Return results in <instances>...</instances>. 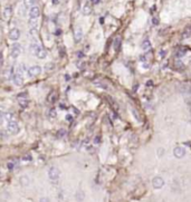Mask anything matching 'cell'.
I'll return each mask as SVG.
<instances>
[{"label":"cell","mask_w":191,"mask_h":202,"mask_svg":"<svg viewBox=\"0 0 191 202\" xmlns=\"http://www.w3.org/2000/svg\"><path fill=\"white\" fill-rule=\"evenodd\" d=\"M59 175H60V171L57 169V168L52 167L50 169H49L48 177H49V179H50L52 181H57L58 177H59Z\"/></svg>","instance_id":"1"},{"label":"cell","mask_w":191,"mask_h":202,"mask_svg":"<svg viewBox=\"0 0 191 202\" xmlns=\"http://www.w3.org/2000/svg\"><path fill=\"white\" fill-rule=\"evenodd\" d=\"M7 131L10 134H17L19 132V125L16 123V122H8V125H7Z\"/></svg>","instance_id":"2"},{"label":"cell","mask_w":191,"mask_h":202,"mask_svg":"<svg viewBox=\"0 0 191 202\" xmlns=\"http://www.w3.org/2000/svg\"><path fill=\"white\" fill-rule=\"evenodd\" d=\"M40 16V9L37 6H34L31 7L29 10V17L33 18V19H38V17Z\"/></svg>","instance_id":"3"},{"label":"cell","mask_w":191,"mask_h":202,"mask_svg":"<svg viewBox=\"0 0 191 202\" xmlns=\"http://www.w3.org/2000/svg\"><path fill=\"white\" fill-rule=\"evenodd\" d=\"M152 186L154 189H161L164 186V180L161 177H156L152 180Z\"/></svg>","instance_id":"4"},{"label":"cell","mask_w":191,"mask_h":202,"mask_svg":"<svg viewBox=\"0 0 191 202\" xmlns=\"http://www.w3.org/2000/svg\"><path fill=\"white\" fill-rule=\"evenodd\" d=\"M20 53H21V46H20L19 44H15L14 46H12V48H11V52H10L11 57L17 58L20 55Z\"/></svg>","instance_id":"5"},{"label":"cell","mask_w":191,"mask_h":202,"mask_svg":"<svg viewBox=\"0 0 191 202\" xmlns=\"http://www.w3.org/2000/svg\"><path fill=\"white\" fill-rule=\"evenodd\" d=\"M40 73H41V68L39 66H33V67H30V68L28 69V74H29L30 77L38 76Z\"/></svg>","instance_id":"6"},{"label":"cell","mask_w":191,"mask_h":202,"mask_svg":"<svg viewBox=\"0 0 191 202\" xmlns=\"http://www.w3.org/2000/svg\"><path fill=\"white\" fill-rule=\"evenodd\" d=\"M20 37V30L18 28H14L9 31V38L11 40H18Z\"/></svg>","instance_id":"7"},{"label":"cell","mask_w":191,"mask_h":202,"mask_svg":"<svg viewBox=\"0 0 191 202\" xmlns=\"http://www.w3.org/2000/svg\"><path fill=\"white\" fill-rule=\"evenodd\" d=\"M12 16V7L11 6H7L5 9H3L2 12V17L5 20H9Z\"/></svg>","instance_id":"8"},{"label":"cell","mask_w":191,"mask_h":202,"mask_svg":"<svg viewBox=\"0 0 191 202\" xmlns=\"http://www.w3.org/2000/svg\"><path fill=\"white\" fill-rule=\"evenodd\" d=\"M173 154H175V158H181L184 156V154H186V150H184L182 146H177V148H175V150H173Z\"/></svg>","instance_id":"9"},{"label":"cell","mask_w":191,"mask_h":202,"mask_svg":"<svg viewBox=\"0 0 191 202\" xmlns=\"http://www.w3.org/2000/svg\"><path fill=\"white\" fill-rule=\"evenodd\" d=\"M12 80H14L15 85H17V86H21V85L24 84V78H22L21 74H20V73H18V71H17L16 74L14 75V77H12Z\"/></svg>","instance_id":"10"},{"label":"cell","mask_w":191,"mask_h":202,"mask_svg":"<svg viewBox=\"0 0 191 202\" xmlns=\"http://www.w3.org/2000/svg\"><path fill=\"white\" fill-rule=\"evenodd\" d=\"M74 38H75V41L76 43H79L83 38V30L81 28H76L75 31H74Z\"/></svg>","instance_id":"11"},{"label":"cell","mask_w":191,"mask_h":202,"mask_svg":"<svg viewBox=\"0 0 191 202\" xmlns=\"http://www.w3.org/2000/svg\"><path fill=\"white\" fill-rule=\"evenodd\" d=\"M57 99H58V94H57V92H54V90H52V92L48 94V96H47L48 103H55Z\"/></svg>","instance_id":"12"},{"label":"cell","mask_w":191,"mask_h":202,"mask_svg":"<svg viewBox=\"0 0 191 202\" xmlns=\"http://www.w3.org/2000/svg\"><path fill=\"white\" fill-rule=\"evenodd\" d=\"M187 50H188V48L187 47H184V46H182V47H179L177 49V52H175V57H182V56H184L186 55V53H187Z\"/></svg>","instance_id":"13"},{"label":"cell","mask_w":191,"mask_h":202,"mask_svg":"<svg viewBox=\"0 0 191 202\" xmlns=\"http://www.w3.org/2000/svg\"><path fill=\"white\" fill-rule=\"evenodd\" d=\"M40 49H41V46L38 44V43H33V44L30 45V52L33 53L34 55L37 54Z\"/></svg>","instance_id":"14"},{"label":"cell","mask_w":191,"mask_h":202,"mask_svg":"<svg viewBox=\"0 0 191 202\" xmlns=\"http://www.w3.org/2000/svg\"><path fill=\"white\" fill-rule=\"evenodd\" d=\"M181 90H182L183 93H191V82H188V83H184L180 86Z\"/></svg>","instance_id":"15"},{"label":"cell","mask_w":191,"mask_h":202,"mask_svg":"<svg viewBox=\"0 0 191 202\" xmlns=\"http://www.w3.org/2000/svg\"><path fill=\"white\" fill-rule=\"evenodd\" d=\"M19 183L21 184L22 186H29V183H30L29 177H28L27 175H22V177L19 179Z\"/></svg>","instance_id":"16"},{"label":"cell","mask_w":191,"mask_h":202,"mask_svg":"<svg viewBox=\"0 0 191 202\" xmlns=\"http://www.w3.org/2000/svg\"><path fill=\"white\" fill-rule=\"evenodd\" d=\"M1 116H2V118L3 120H6V121H8V122H12L14 121V118H15V116H14V114L12 113H2L1 114Z\"/></svg>","instance_id":"17"},{"label":"cell","mask_w":191,"mask_h":202,"mask_svg":"<svg viewBox=\"0 0 191 202\" xmlns=\"http://www.w3.org/2000/svg\"><path fill=\"white\" fill-rule=\"evenodd\" d=\"M121 45H122V39H121V37H116L114 40V49L115 52H119L121 48Z\"/></svg>","instance_id":"18"},{"label":"cell","mask_w":191,"mask_h":202,"mask_svg":"<svg viewBox=\"0 0 191 202\" xmlns=\"http://www.w3.org/2000/svg\"><path fill=\"white\" fill-rule=\"evenodd\" d=\"M83 14L85 15V16H88V15H91V12H92V7L90 6V3H85L84 7H83Z\"/></svg>","instance_id":"19"},{"label":"cell","mask_w":191,"mask_h":202,"mask_svg":"<svg viewBox=\"0 0 191 202\" xmlns=\"http://www.w3.org/2000/svg\"><path fill=\"white\" fill-rule=\"evenodd\" d=\"M173 65H175V68L177 71H183L184 69V65H183V63L181 60H175Z\"/></svg>","instance_id":"20"},{"label":"cell","mask_w":191,"mask_h":202,"mask_svg":"<svg viewBox=\"0 0 191 202\" xmlns=\"http://www.w3.org/2000/svg\"><path fill=\"white\" fill-rule=\"evenodd\" d=\"M36 56H37L39 59H45V58L47 57V50H45L44 48H41V49L36 54Z\"/></svg>","instance_id":"21"},{"label":"cell","mask_w":191,"mask_h":202,"mask_svg":"<svg viewBox=\"0 0 191 202\" xmlns=\"http://www.w3.org/2000/svg\"><path fill=\"white\" fill-rule=\"evenodd\" d=\"M189 37H191V26L187 27L186 29H184V31H183V34H182V38L183 39H187V38H189Z\"/></svg>","instance_id":"22"},{"label":"cell","mask_w":191,"mask_h":202,"mask_svg":"<svg viewBox=\"0 0 191 202\" xmlns=\"http://www.w3.org/2000/svg\"><path fill=\"white\" fill-rule=\"evenodd\" d=\"M141 46H142V49L143 50H150L151 49V47H152V45H151V43L149 40H144L142 43V45H141Z\"/></svg>","instance_id":"23"},{"label":"cell","mask_w":191,"mask_h":202,"mask_svg":"<svg viewBox=\"0 0 191 202\" xmlns=\"http://www.w3.org/2000/svg\"><path fill=\"white\" fill-rule=\"evenodd\" d=\"M19 106L21 107V108H27V106H28V104H29V101H28L27 99H19Z\"/></svg>","instance_id":"24"},{"label":"cell","mask_w":191,"mask_h":202,"mask_svg":"<svg viewBox=\"0 0 191 202\" xmlns=\"http://www.w3.org/2000/svg\"><path fill=\"white\" fill-rule=\"evenodd\" d=\"M36 3V0H25V7L26 8H31Z\"/></svg>","instance_id":"25"},{"label":"cell","mask_w":191,"mask_h":202,"mask_svg":"<svg viewBox=\"0 0 191 202\" xmlns=\"http://www.w3.org/2000/svg\"><path fill=\"white\" fill-rule=\"evenodd\" d=\"M29 26H30V28H37V26H38V20H37V19H33V18H30V20H29Z\"/></svg>","instance_id":"26"},{"label":"cell","mask_w":191,"mask_h":202,"mask_svg":"<svg viewBox=\"0 0 191 202\" xmlns=\"http://www.w3.org/2000/svg\"><path fill=\"white\" fill-rule=\"evenodd\" d=\"M76 199H77V201H83V200H84V192H83L82 190H78V191H77Z\"/></svg>","instance_id":"27"},{"label":"cell","mask_w":191,"mask_h":202,"mask_svg":"<svg viewBox=\"0 0 191 202\" xmlns=\"http://www.w3.org/2000/svg\"><path fill=\"white\" fill-rule=\"evenodd\" d=\"M48 116L50 118H55L56 116H57V112H56V109L55 108H50L48 112Z\"/></svg>","instance_id":"28"},{"label":"cell","mask_w":191,"mask_h":202,"mask_svg":"<svg viewBox=\"0 0 191 202\" xmlns=\"http://www.w3.org/2000/svg\"><path fill=\"white\" fill-rule=\"evenodd\" d=\"M66 130H63V128H60L59 131L57 132V137H63V136H65L66 135Z\"/></svg>","instance_id":"29"},{"label":"cell","mask_w":191,"mask_h":202,"mask_svg":"<svg viewBox=\"0 0 191 202\" xmlns=\"http://www.w3.org/2000/svg\"><path fill=\"white\" fill-rule=\"evenodd\" d=\"M7 167H8V169H9V170H12V169H14V167H15V163H14V162H11V161H10V162H8V164H7Z\"/></svg>","instance_id":"30"},{"label":"cell","mask_w":191,"mask_h":202,"mask_svg":"<svg viewBox=\"0 0 191 202\" xmlns=\"http://www.w3.org/2000/svg\"><path fill=\"white\" fill-rule=\"evenodd\" d=\"M101 142V135H97V136L95 137V140H94V143L95 144H97V143Z\"/></svg>","instance_id":"31"},{"label":"cell","mask_w":191,"mask_h":202,"mask_svg":"<svg viewBox=\"0 0 191 202\" xmlns=\"http://www.w3.org/2000/svg\"><path fill=\"white\" fill-rule=\"evenodd\" d=\"M152 24L154 26L159 25V19H158V18H152Z\"/></svg>","instance_id":"32"},{"label":"cell","mask_w":191,"mask_h":202,"mask_svg":"<svg viewBox=\"0 0 191 202\" xmlns=\"http://www.w3.org/2000/svg\"><path fill=\"white\" fill-rule=\"evenodd\" d=\"M163 154H164V150H163V149H159V150H158V155L159 156H162Z\"/></svg>","instance_id":"33"},{"label":"cell","mask_w":191,"mask_h":202,"mask_svg":"<svg viewBox=\"0 0 191 202\" xmlns=\"http://www.w3.org/2000/svg\"><path fill=\"white\" fill-rule=\"evenodd\" d=\"M165 54H167V52H165V50H161V52L159 53V55H160V57H161V58H164Z\"/></svg>","instance_id":"34"},{"label":"cell","mask_w":191,"mask_h":202,"mask_svg":"<svg viewBox=\"0 0 191 202\" xmlns=\"http://www.w3.org/2000/svg\"><path fill=\"white\" fill-rule=\"evenodd\" d=\"M53 68H54V65H53V64H47L46 69H48V71H50V69H53Z\"/></svg>","instance_id":"35"},{"label":"cell","mask_w":191,"mask_h":202,"mask_svg":"<svg viewBox=\"0 0 191 202\" xmlns=\"http://www.w3.org/2000/svg\"><path fill=\"white\" fill-rule=\"evenodd\" d=\"M22 97H27V93H22L18 95V99H22Z\"/></svg>","instance_id":"36"},{"label":"cell","mask_w":191,"mask_h":202,"mask_svg":"<svg viewBox=\"0 0 191 202\" xmlns=\"http://www.w3.org/2000/svg\"><path fill=\"white\" fill-rule=\"evenodd\" d=\"M39 202H49V199H48V198H46V197H45V198H41L40 201H39Z\"/></svg>","instance_id":"37"},{"label":"cell","mask_w":191,"mask_h":202,"mask_svg":"<svg viewBox=\"0 0 191 202\" xmlns=\"http://www.w3.org/2000/svg\"><path fill=\"white\" fill-rule=\"evenodd\" d=\"M66 120L68 121V122H71V121H73V116H72V115H67V116H66Z\"/></svg>","instance_id":"38"},{"label":"cell","mask_w":191,"mask_h":202,"mask_svg":"<svg viewBox=\"0 0 191 202\" xmlns=\"http://www.w3.org/2000/svg\"><path fill=\"white\" fill-rule=\"evenodd\" d=\"M77 57L83 58V57H84V54H83V53H81V52H78V53H77Z\"/></svg>","instance_id":"39"},{"label":"cell","mask_w":191,"mask_h":202,"mask_svg":"<svg viewBox=\"0 0 191 202\" xmlns=\"http://www.w3.org/2000/svg\"><path fill=\"white\" fill-rule=\"evenodd\" d=\"M24 160H28V161H30V160H31V156H30V155L24 156Z\"/></svg>","instance_id":"40"},{"label":"cell","mask_w":191,"mask_h":202,"mask_svg":"<svg viewBox=\"0 0 191 202\" xmlns=\"http://www.w3.org/2000/svg\"><path fill=\"white\" fill-rule=\"evenodd\" d=\"M101 1V0H91V2H93V3H98Z\"/></svg>","instance_id":"41"},{"label":"cell","mask_w":191,"mask_h":202,"mask_svg":"<svg viewBox=\"0 0 191 202\" xmlns=\"http://www.w3.org/2000/svg\"><path fill=\"white\" fill-rule=\"evenodd\" d=\"M147 85V86H151V85H153V82H152V80H149Z\"/></svg>","instance_id":"42"},{"label":"cell","mask_w":191,"mask_h":202,"mask_svg":"<svg viewBox=\"0 0 191 202\" xmlns=\"http://www.w3.org/2000/svg\"><path fill=\"white\" fill-rule=\"evenodd\" d=\"M142 67H144V68H149V66H147V64H144V66L142 65Z\"/></svg>","instance_id":"43"},{"label":"cell","mask_w":191,"mask_h":202,"mask_svg":"<svg viewBox=\"0 0 191 202\" xmlns=\"http://www.w3.org/2000/svg\"><path fill=\"white\" fill-rule=\"evenodd\" d=\"M53 3H55V5H57L58 1H57V0H53Z\"/></svg>","instance_id":"44"}]
</instances>
